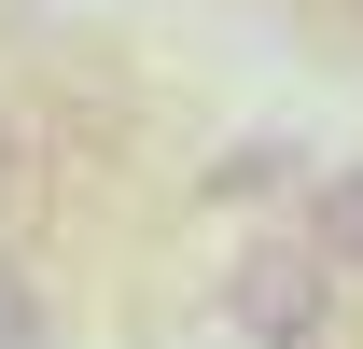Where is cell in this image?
Wrapping results in <instances>:
<instances>
[{
  "instance_id": "cell-1",
  "label": "cell",
  "mask_w": 363,
  "mask_h": 349,
  "mask_svg": "<svg viewBox=\"0 0 363 349\" xmlns=\"http://www.w3.org/2000/svg\"><path fill=\"white\" fill-rule=\"evenodd\" d=\"M224 321L252 349H321V336H335V265H321L308 238H252L238 279H224Z\"/></svg>"
},
{
  "instance_id": "cell-2",
  "label": "cell",
  "mask_w": 363,
  "mask_h": 349,
  "mask_svg": "<svg viewBox=\"0 0 363 349\" xmlns=\"http://www.w3.org/2000/svg\"><path fill=\"white\" fill-rule=\"evenodd\" d=\"M308 252L350 279L363 265V168H335V182H308Z\"/></svg>"
},
{
  "instance_id": "cell-3",
  "label": "cell",
  "mask_w": 363,
  "mask_h": 349,
  "mask_svg": "<svg viewBox=\"0 0 363 349\" xmlns=\"http://www.w3.org/2000/svg\"><path fill=\"white\" fill-rule=\"evenodd\" d=\"M0 349H56V307H43V279L0 252Z\"/></svg>"
},
{
  "instance_id": "cell-4",
  "label": "cell",
  "mask_w": 363,
  "mask_h": 349,
  "mask_svg": "<svg viewBox=\"0 0 363 349\" xmlns=\"http://www.w3.org/2000/svg\"><path fill=\"white\" fill-rule=\"evenodd\" d=\"M266 182H294V154H279V140H238L224 168H210V196H266Z\"/></svg>"
},
{
  "instance_id": "cell-5",
  "label": "cell",
  "mask_w": 363,
  "mask_h": 349,
  "mask_svg": "<svg viewBox=\"0 0 363 349\" xmlns=\"http://www.w3.org/2000/svg\"><path fill=\"white\" fill-rule=\"evenodd\" d=\"M14 182H28V140H14V126H0V210H14Z\"/></svg>"
}]
</instances>
